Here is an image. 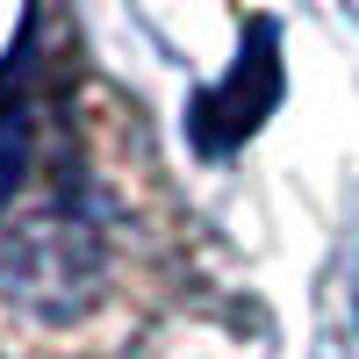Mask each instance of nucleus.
I'll list each match as a JSON object with an SVG mask.
<instances>
[{
	"label": "nucleus",
	"instance_id": "nucleus-1",
	"mask_svg": "<svg viewBox=\"0 0 359 359\" xmlns=\"http://www.w3.org/2000/svg\"><path fill=\"white\" fill-rule=\"evenodd\" d=\"M8 287L22 309H36L50 323H65L86 309V287H94V237L65 216H43L15 237L8 252Z\"/></svg>",
	"mask_w": 359,
	"mask_h": 359
},
{
	"label": "nucleus",
	"instance_id": "nucleus-2",
	"mask_svg": "<svg viewBox=\"0 0 359 359\" xmlns=\"http://www.w3.org/2000/svg\"><path fill=\"white\" fill-rule=\"evenodd\" d=\"M273 94H280V57H273V29L259 22L252 43H245V57H237V72H230V86L208 94V101H194V144H201V151H230V144H245L266 123Z\"/></svg>",
	"mask_w": 359,
	"mask_h": 359
},
{
	"label": "nucleus",
	"instance_id": "nucleus-3",
	"mask_svg": "<svg viewBox=\"0 0 359 359\" xmlns=\"http://www.w3.org/2000/svg\"><path fill=\"white\" fill-rule=\"evenodd\" d=\"M22 172H29V123L22 115H0V208L15 201Z\"/></svg>",
	"mask_w": 359,
	"mask_h": 359
}]
</instances>
